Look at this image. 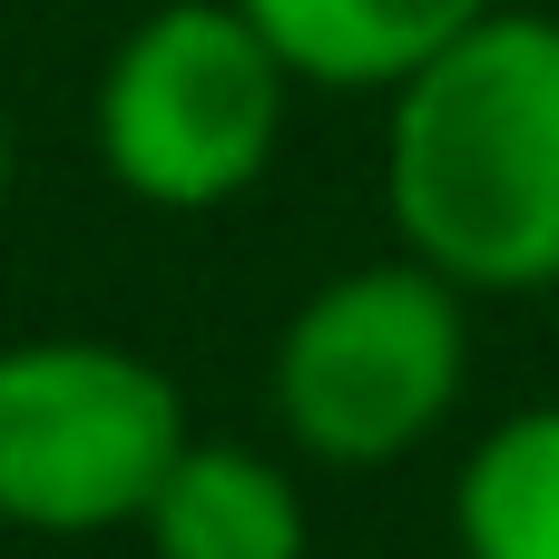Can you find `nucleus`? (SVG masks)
I'll return each instance as SVG.
<instances>
[{"label":"nucleus","instance_id":"f257e3e1","mask_svg":"<svg viewBox=\"0 0 559 559\" xmlns=\"http://www.w3.org/2000/svg\"><path fill=\"white\" fill-rule=\"evenodd\" d=\"M383 206L462 295L559 285V20L491 10L393 88Z\"/></svg>","mask_w":559,"mask_h":559},{"label":"nucleus","instance_id":"f03ea898","mask_svg":"<svg viewBox=\"0 0 559 559\" xmlns=\"http://www.w3.org/2000/svg\"><path fill=\"white\" fill-rule=\"evenodd\" d=\"M187 393L98 334L0 344V531H138L187 452Z\"/></svg>","mask_w":559,"mask_h":559},{"label":"nucleus","instance_id":"7ed1b4c3","mask_svg":"<svg viewBox=\"0 0 559 559\" xmlns=\"http://www.w3.org/2000/svg\"><path fill=\"white\" fill-rule=\"evenodd\" d=\"M285 88V59L236 0H167L118 39L98 79V157L138 206L206 216L265 177Z\"/></svg>","mask_w":559,"mask_h":559},{"label":"nucleus","instance_id":"20e7f679","mask_svg":"<svg viewBox=\"0 0 559 559\" xmlns=\"http://www.w3.org/2000/svg\"><path fill=\"white\" fill-rule=\"evenodd\" d=\"M462 373H472L462 285L393 255V265H354L295 305V324L275 344V413H285L295 452H314L334 472H373L442 432V413L462 403Z\"/></svg>","mask_w":559,"mask_h":559},{"label":"nucleus","instance_id":"39448f33","mask_svg":"<svg viewBox=\"0 0 559 559\" xmlns=\"http://www.w3.org/2000/svg\"><path fill=\"white\" fill-rule=\"evenodd\" d=\"M236 10L265 29L285 79L344 88V98H393L413 69H432L501 0H236Z\"/></svg>","mask_w":559,"mask_h":559},{"label":"nucleus","instance_id":"423d86ee","mask_svg":"<svg viewBox=\"0 0 559 559\" xmlns=\"http://www.w3.org/2000/svg\"><path fill=\"white\" fill-rule=\"evenodd\" d=\"M138 531L157 559H305V491L246 442H187Z\"/></svg>","mask_w":559,"mask_h":559},{"label":"nucleus","instance_id":"0eeeda50","mask_svg":"<svg viewBox=\"0 0 559 559\" xmlns=\"http://www.w3.org/2000/svg\"><path fill=\"white\" fill-rule=\"evenodd\" d=\"M462 559H559V403H531L481 432L452 491Z\"/></svg>","mask_w":559,"mask_h":559},{"label":"nucleus","instance_id":"6e6552de","mask_svg":"<svg viewBox=\"0 0 559 559\" xmlns=\"http://www.w3.org/2000/svg\"><path fill=\"white\" fill-rule=\"evenodd\" d=\"M0 206H10V118H0Z\"/></svg>","mask_w":559,"mask_h":559}]
</instances>
